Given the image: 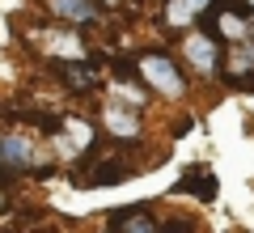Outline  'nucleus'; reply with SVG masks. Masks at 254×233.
Returning <instances> with one entry per match:
<instances>
[{
    "label": "nucleus",
    "instance_id": "9",
    "mask_svg": "<svg viewBox=\"0 0 254 233\" xmlns=\"http://www.w3.org/2000/svg\"><path fill=\"white\" fill-rule=\"evenodd\" d=\"M208 4H212V0H174V4H170V26H187V21L203 17Z\"/></svg>",
    "mask_w": 254,
    "mask_h": 233
},
{
    "label": "nucleus",
    "instance_id": "4",
    "mask_svg": "<svg viewBox=\"0 0 254 233\" xmlns=\"http://www.w3.org/2000/svg\"><path fill=\"white\" fill-rule=\"evenodd\" d=\"M187 55H190V64L199 72H212V68H220V47H216V38H212V30L208 34H195L187 43Z\"/></svg>",
    "mask_w": 254,
    "mask_h": 233
},
{
    "label": "nucleus",
    "instance_id": "8",
    "mask_svg": "<svg viewBox=\"0 0 254 233\" xmlns=\"http://www.w3.org/2000/svg\"><path fill=\"white\" fill-rule=\"evenodd\" d=\"M110 229L148 233V229H157V221H153V216H144V208H127V212H115V216H110Z\"/></svg>",
    "mask_w": 254,
    "mask_h": 233
},
{
    "label": "nucleus",
    "instance_id": "11",
    "mask_svg": "<svg viewBox=\"0 0 254 233\" xmlns=\"http://www.w3.org/2000/svg\"><path fill=\"white\" fill-rule=\"evenodd\" d=\"M246 9H250V13H254V0H250V4H246Z\"/></svg>",
    "mask_w": 254,
    "mask_h": 233
},
{
    "label": "nucleus",
    "instance_id": "10",
    "mask_svg": "<svg viewBox=\"0 0 254 233\" xmlns=\"http://www.w3.org/2000/svg\"><path fill=\"white\" fill-rule=\"evenodd\" d=\"M55 72H60L72 89H93V72H89V68H76V64H55Z\"/></svg>",
    "mask_w": 254,
    "mask_h": 233
},
{
    "label": "nucleus",
    "instance_id": "7",
    "mask_svg": "<svg viewBox=\"0 0 254 233\" xmlns=\"http://www.w3.org/2000/svg\"><path fill=\"white\" fill-rule=\"evenodd\" d=\"M106 127L115 136H127V140H136V136H140V119L131 115L127 106H106Z\"/></svg>",
    "mask_w": 254,
    "mask_h": 233
},
{
    "label": "nucleus",
    "instance_id": "3",
    "mask_svg": "<svg viewBox=\"0 0 254 233\" xmlns=\"http://www.w3.org/2000/svg\"><path fill=\"white\" fill-rule=\"evenodd\" d=\"M47 9L64 21H76V26H89V21L102 17V4L98 0H43Z\"/></svg>",
    "mask_w": 254,
    "mask_h": 233
},
{
    "label": "nucleus",
    "instance_id": "5",
    "mask_svg": "<svg viewBox=\"0 0 254 233\" xmlns=\"http://www.w3.org/2000/svg\"><path fill=\"white\" fill-rule=\"evenodd\" d=\"M178 191H195L203 204H208V199H216V187H212V170H208V165H195V170H187V174H182V182H178Z\"/></svg>",
    "mask_w": 254,
    "mask_h": 233
},
{
    "label": "nucleus",
    "instance_id": "2",
    "mask_svg": "<svg viewBox=\"0 0 254 233\" xmlns=\"http://www.w3.org/2000/svg\"><path fill=\"white\" fill-rule=\"evenodd\" d=\"M30 165H34V144L21 140V136H4L0 140V174L30 170Z\"/></svg>",
    "mask_w": 254,
    "mask_h": 233
},
{
    "label": "nucleus",
    "instance_id": "12",
    "mask_svg": "<svg viewBox=\"0 0 254 233\" xmlns=\"http://www.w3.org/2000/svg\"><path fill=\"white\" fill-rule=\"evenodd\" d=\"M0 208H4V199H0Z\"/></svg>",
    "mask_w": 254,
    "mask_h": 233
},
{
    "label": "nucleus",
    "instance_id": "6",
    "mask_svg": "<svg viewBox=\"0 0 254 233\" xmlns=\"http://www.w3.org/2000/svg\"><path fill=\"white\" fill-rule=\"evenodd\" d=\"M127 174H131V165H127V161H119V157H110V161H102L98 170H93L89 178L81 182V187H110V182H123Z\"/></svg>",
    "mask_w": 254,
    "mask_h": 233
},
{
    "label": "nucleus",
    "instance_id": "1",
    "mask_svg": "<svg viewBox=\"0 0 254 233\" xmlns=\"http://www.w3.org/2000/svg\"><path fill=\"white\" fill-rule=\"evenodd\" d=\"M140 77H144V85H153L165 98H178V93L187 89L182 77H178V68H174L161 51H140Z\"/></svg>",
    "mask_w": 254,
    "mask_h": 233
}]
</instances>
